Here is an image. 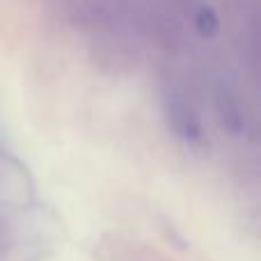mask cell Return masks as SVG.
Instances as JSON below:
<instances>
[{
	"label": "cell",
	"instance_id": "2",
	"mask_svg": "<svg viewBox=\"0 0 261 261\" xmlns=\"http://www.w3.org/2000/svg\"><path fill=\"white\" fill-rule=\"evenodd\" d=\"M195 28L202 37H213L218 30H220V18H218L216 9L208 7V5H202L195 14Z\"/></svg>",
	"mask_w": 261,
	"mask_h": 261
},
{
	"label": "cell",
	"instance_id": "1",
	"mask_svg": "<svg viewBox=\"0 0 261 261\" xmlns=\"http://www.w3.org/2000/svg\"><path fill=\"white\" fill-rule=\"evenodd\" d=\"M218 113H220V119L229 130L239 133L243 130V124H245V117H243V108L239 106V99L236 94L229 90L227 85H218Z\"/></svg>",
	"mask_w": 261,
	"mask_h": 261
}]
</instances>
